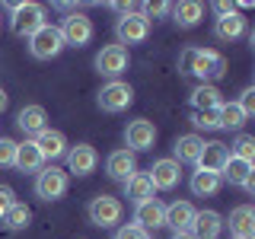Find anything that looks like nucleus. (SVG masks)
I'll return each mask as SVG.
<instances>
[{
	"label": "nucleus",
	"instance_id": "obj_5",
	"mask_svg": "<svg viewBox=\"0 0 255 239\" xmlns=\"http://www.w3.org/2000/svg\"><path fill=\"white\" fill-rule=\"evenodd\" d=\"M58 32H61L64 45L83 48V45H90V38H93V19L86 13H70V16H64V19H61Z\"/></svg>",
	"mask_w": 255,
	"mask_h": 239
},
{
	"label": "nucleus",
	"instance_id": "obj_30",
	"mask_svg": "<svg viewBox=\"0 0 255 239\" xmlns=\"http://www.w3.org/2000/svg\"><path fill=\"white\" fill-rule=\"evenodd\" d=\"M3 220H6V227H10V230H26V227H29V220H32V211H29L26 204L16 201L10 211L3 214Z\"/></svg>",
	"mask_w": 255,
	"mask_h": 239
},
{
	"label": "nucleus",
	"instance_id": "obj_23",
	"mask_svg": "<svg viewBox=\"0 0 255 239\" xmlns=\"http://www.w3.org/2000/svg\"><path fill=\"white\" fill-rule=\"evenodd\" d=\"M16 169H19L22 175L26 172H42V166H45V159H42V153H38V147H35V140H22L19 147H16Z\"/></svg>",
	"mask_w": 255,
	"mask_h": 239
},
{
	"label": "nucleus",
	"instance_id": "obj_11",
	"mask_svg": "<svg viewBox=\"0 0 255 239\" xmlns=\"http://www.w3.org/2000/svg\"><path fill=\"white\" fill-rule=\"evenodd\" d=\"M220 179H227L230 185H243L249 195H255V163H246L239 156H230L227 166L220 169Z\"/></svg>",
	"mask_w": 255,
	"mask_h": 239
},
{
	"label": "nucleus",
	"instance_id": "obj_25",
	"mask_svg": "<svg viewBox=\"0 0 255 239\" xmlns=\"http://www.w3.org/2000/svg\"><path fill=\"white\" fill-rule=\"evenodd\" d=\"M169 13H172V19L179 22L182 29H195L198 22L204 19V6L195 3V0H182V3H175Z\"/></svg>",
	"mask_w": 255,
	"mask_h": 239
},
{
	"label": "nucleus",
	"instance_id": "obj_19",
	"mask_svg": "<svg viewBox=\"0 0 255 239\" xmlns=\"http://www.w3.org/2000/svg\"><path fill=\"white\" fill-rule=\"evenodd\" d=\"M223 230V217L217 211H198L195 214V223H191L188 236L191 239H217Z\"/></svg>",
	"mask_w": 255,
	"mask_h": 239
},
{
	"label": "nucleus",
	"instance_id": "obj_29",
	"mask_svg": "<svg viewBox=\"0 0 255 239\" xmlns=\"http://www.w3.org/2000/svg\"><path fill=\"white\" fill-rule=\"evenodd\" d=\"M220 127H230V131H239V127L246 124V115L243 109L236 106V102H220Z\"/></svg>",
	"mask_w": 255,
	"mask_h": 239
},
{
	"label": "nucleus",
	"instance_id": "obj_13",
	"mask_svg": "<svg viewBox=\"0 0 255 239\" xmlns=\"http://www.w3.org/2000/svg\"><path fill=\"white\" fill-rule=\"evenodd\" d=\"M147 175H150V182H153V191H172L182 179V169H179L175 159H156Z\"/></svg>",
	"mask_w": 255,
	"mask_h": 239
},
{
	"label": "nucleus",
	"instance_id": "obj_2",
	"mask_svg": "<svg viewBox=\"0 0 255 239\" xmlns=\"http://www.w3.org/2000/svg\"><path fill=\"white\" fill-rule=\"evenodd\" d=\"M45 26V6L42 3H13V13H10V29L13 35L19 38H29L32 32H38Z\"/></svg>",
	"mask_w": 255,
	"mask_h": 239
},
{
	"label": "nucleus",
	"instance_id": "obj_35",
	"mask_svg": "<svg viewBox=\"0 0 255 239\" xmlns=\"http://www.w3.org/2000/svg\"><path fill=\"white\" fill-rule=\"evenodd\" d=\"M236 106L243 109V115H246V118H252V115H255V86H246Z\"/></svg>",
	"mask_w": 255,
	"mask_h": 239
},
{
	"label": "nucleus",
	"instance_id": "obj_12",
	"mask_svg": "<svg viewBox=\"0 0 255 239\" xmlns=\"http://www.w3.org/2000/svg\"><path fill=\"white\" fill-rule=\"evenodd\" d=\"M64 156H67V172L74 175H90L99 166V153L93 143H74V147H67Z\"/></svg>",
	"mask_w": 255,
	"mask_h": 239
},
{
	"label": "nucleus",
	"instance_id": "obj_14",
	"mask_svg": "<svg viewBox=\"0 0 255 239\" xmlns=\"http://www.w3.org/2000/svg\"><path fill=\"white\" fill-rule=\"evenodd\" d=\"M106 172L112 175V179H118V182H128L134 172H137V153H131L128 147L112 150L109 159H106Z\"/></svg>",
	"mask_w": 255,
	"mask_h": 239
},
{
	"label": "nucleus",
	"instance_id": "obj_27",
	"mask_svg": "<svg viewBox=\"0 0 255 239\" xmlns=\"http://www.w3.org/2000/svg\"><path fill=\"white\" fill-rule=\"evenodd\" d=\"M220 182H223L220 175L195 169V175H191V191H195L198 198H211V195H217V191H220Z\"/></svg>",
	"mask_w": 255,
	"mask_h": 239
},
{
	"label": "nucleus",
	"instance_id": "obj_39",
	"mask_svg": "<svg viewBox=\"0 0 255 239\" xmlns=\"http://www.w3.org/2000/svg\"><path fill=\"white\" fill-rule=\"evenodd\" d=\"M6 102H10V99H6V93H3V90H0V112H3V109H6Z\"/></svg>",
	"mask_w": 255,
	"mask_h": 239
},
{
	"label": "nucleus",
	"instance_id": "obj_26",
	"mask_svg": "<svg viewBox=\"0 0 255 239\" xmlns=\"http://www.w3.org/2000/svg\"><path fill=\"white\" fill-rule=\"evenodd\" d=\"M246 32V19L239 13H227V16H217V22H214V35L220 38V42H233Z\"/></svg>",
	"mask_w": 255,
	"mask_h": 239
},
{
	"label": "nucleus",
	"instance_id": "obj_18",
	"mask_svg": "<svg viewBox=\"0 0 255 239\" xmlns=\"http://www.w3.org/2000/svg\"><path fill=\"white\" fill-rule=\"evenodd\" d=\"M166 223V207L156 201H143V204H137L134 207V227H140V230H159Z\"/></svg>",
	"mask_w": 255,
	"mask_h": 239
},
{
	"label": "nucleus",
	"instance_id": "obj_20",
	"mask_svg": "<svg viewBox=\"0 0 255 239\" xmlns=\"http://www.w3.org/2000/svg\"><path fill=\"white\" fill-rule=\"evenodd\" d=\"M230 233L233 239H255V211L252 204H239L230 211Z\"/></svg>",
	"mask_w": 255,
	"mask_h": 239
},
{
	"label": "nucleus",
	"instance_id": "obj_10",
	"mask_svg": "<svg viewBox=\"0 0 255 239\" xmlns=\"http://www.w3.org/2000/svg\"><path fill=\"white\" fill-rule=\"evenodd\" d=\"M125 143L131 153H140V150H150L156 143V127L147 118H134L131 124L125 127Z\"/></svg>",
	"mask_w": 255,
	"mask_h": 239
},
{
	"label": "nucleus",
	"instance_id": "obj_37",
	"mask_svg": "<svg viewBox=\"0 0 255 239\" xmlns=\"http://www.w3.org/2000/svg\"><path fill=\"white\" fill-rule=\"evenodd\" d=\"M16 204V191L10 188V185H0V217H3L6 211Z\"/></svg>",
	"mask_w": 255,
	"mask_h": 239
},
{
	"label": "nucleus",
	"instance_id": "obj_34",
	"mask_svg": "<svg viewBox=\"0 0 255 239\" xmlns=\"http://www.w3.org/2000/svg\"><path fill=\"white\" fill-rule=\"evenodd\" d=\"M169 10H172L169 3H143V6H140V16L150 22V19H163V16L169 13Z\"/></svg>",
	"mask_w": 255,
	"mask_h": 239
},
{
	"label": "nucleus",
	"instance_id": "obj_1",
	"mask_svg": "<svg viewBox=\"0 0 255 239\" xmlns=\"http://www.w3.org/2000/svg\"><path fill=\"white\" fill-rule=\"evenodd\" d=\"M191 77H198L201 83H211L220 80L227 74V58L220 51H211V48H195V58H191V67H188Z\"/></svg>",
	"mask_w": 255,
	"mask_h": 239
},
{
	"label": "nucleus",
	"instance_id": "obj_3",
	"mask_svg": "<svg viewBox=\"0 0 255 239\" xmlns=\"http://www.w3.org/2000/svg\"><path fill=\"white\" fill-rule=\"evenodd\" d=\"M61 51H64V38H61L58 26H51V22H45L38 32L29 35V54L35 61H51V58H58Z\"/></svg>",
	"mask_w": 255,
	"mask_h": 239
},
{
	"label": "nucleus",
	"instance_id": "obj_15",
	"mask_svg": "<svg viewBox=\"0 0 255 239\" xmlns=\"http://www.w3.org/2000/svg\"><path fill=\"white\" fill-rule=\"evenodd\" d=\"M227 159H230V147L227 143H220V140H207L204 147H201V156H198V169H204V172H214V175H220V169L227 166Z\"/></svg>",
	"mask_w": 255,
	"mask_h": 239
},
{
	"label": "nucleus",
	"instance_id": "obj_40",
	"mask_svg": "<svg viewBox=\"0 0 255 239\" xmlns=\"http://www.w3.org/2000/svg\"><path fill=\"white\" fill-rule=\"evenodd\" d=\"M172 239H191V236H188V233H175Z\"/></svg>",
	"mask_w": 255,
	"mask_h": 239
},
{
	"label": "nucleus",
	"instance_id": "obj_32",
	"mask_svg": "<svg viewBox=\"0 0 255 239\" xmlns=\"http://www.w3.org/2000/svg\"><path fill=\"white\" fill-rule=\"evenodd\" d=\"M230 156H239V159H246V163H255V137L252 134H239V137L233 140V153Z\"/></svg>",
	"mask_w": 255,
	"mask_h": 239
},
{
	"label": "nucleus",
	"instance_id": "obj_17",
	"mask_svg": "<svg viewBox=\"0 0 255 239\" xmlns=\"http://www.w3.org/2000/svg\"><path fill=\"white\" fill-rule=\"evenodd\" d=\"M195 214H198V211H195L188 201H172L169 207H166V223H163V227H169L172 236H175V233H188L191 223H195Z\"/></svg>",
	"mask_w": 255,
	"mask_h": 239
},
{
	"label": "nucleus",
	"instance_id": "obj_22",
	"mask_svg": "<svg viewBox=\"0 0 255 239\" xmlns=\"http://www.w3.org/2000/svg\"><path fill=\"white\" fill-rule=\"evenodd\" d=\"M16 127H19L22 134H32V137H35L38 131H45V127H48V112L42 106L19 109V115H16Z\"/></svg>",
	"mask_w": 255,
	"mask_h": 239
},
{
	"label": "nucleus",
	"instance_id": "obj_24",
	"mask_svg": "<svg viewBox=\"0 0 255 239\" xmlns=\"http://www.w3.org/2000/svg\"><path fill=\"white\" fill-rule=\"evenodd\" d=\"M201 147L204 140L198 137V134H182V137H175L172 143V159L175 163H198V156H201Z\"/></svg>",
	"mask_w": 255,
	"mask_h": 239
},
{
	"label": "nucleus",
	"instance_id": "obj_9",
	"mask_svg": "<svg viewBox=\"0 0 255 239\" xmlns=\"http://www.w3.org/2000/svg\"><path fill=\"white\" fill-rule=\"evenodd\" d=\"M115 35H118V45H140V42H147V35H150V22L143 19L140 13H128L118 19V26H115Z\"/></svg>",
	"mask_w": 255,
	"mask_h": 239
},
{
	"label": "nucleus",
	"instance_id": "obj_8",
	"mask_svg": "<svg viewBox=\"0 0 255 239\" xmlns=\"http://www.w3.org/2000/svg\"><path fill=\"white\" fill-rule=\"evenodd\" d=\"M128 48L122 45H106L99 54H96V70H99L102 77H109V80H118L128 70Z\"/></svg>",
	"mask_w": 255,
	"mask_h": 239
},
{
	"label": "nucleus",
	"instance_id": "obj_38",
	"mask_svg": "<svg viewBox=\"0 0 255 239\" xmlns=\"http://www.w3.org/2000/svg\"><path fill=\"white\" fill-rule=\"evenodd\" d=\"M214 10H217V16H227V13H236V6L227 3V0H220V3H214Z\"/></svg>",
	"mask_w": 255,
	"mask_h": 239
},
{
	"label": "nucleus",
	"instance_id": "obj_21",
	"mask_svg": "<svg viewBox=\"0 0 255 239\" xmlns=\"http://www.w3.org/2000/svg\"><path fill=\"white\" fill-rule=\"evenodd\" d=\"M125 198L134 207L143 204V201H153V182H150V175L147 172H134L131 179L125 182Z\"/></svg>",
	"mask_w": 255,
	"mask_h": 239
},
{
	"label": "nucleus",
	"instance_id": "obj_36",
	"mask_svg": "<svg viewBox=\"0 0 255 239\" xmlns=\"http://www.w3.org/2000/svg\"><path fill=\"white\" fill-rule=\"evenodd\" d=\"M115 239H150V233L140 230V227H134V223H125V227H118Z\"/></svg>",
	"mask_w": 255,
	"mask_h": 239
},
{
	"label": "nucleus",
	"instance_id": "obj_16",
	"mask_svg": "<svg viewBox=\"0 0 255 239\" xmlns=\"http://www.w3.org/2000/svg\"><path fill=\"white\" fill-rule=\"evenodd\" d=\"M32 140H35V147H38V153H42V159H61L64 153H67V137H64L61 131H54V127L38 131Z\"/></svg>",
	"mask_w": 255,
	"mask_h": 239
},
{
	"label": "nucleus",
	"instance_id": "obj_6",
	"mask_svg": "<svg viewBox=\"0 0 255 239\" xmlns=\"http://www.w3.org/2000/svg\"><path fill=\"white\" fill-rule=\"evenodd\" d=\"M131 102H134V90L128 83H122V80H109V83L99 90V109L102 112L118 115V112H125Z\"/></svg>",
	"mask_w": 255,
	"mask_h": 239
},
{
	"label": "nucleus",
	"instance_id": "obj_33",
	"mask_svg": "<svg viewBox=\"0 0 255 239\" xmlns=\"http://www.w3.org/2000/svg\"><path fill=\"white\" fill-rule=\"evenodd\" d=\"M16 143L13 137H0V166H13L16 163Z\"/></svg>",
	"mask_w": 255,
	"mask_h": 239
},
{
	"label": "nucleus",
	"instance_id": "obj_7",
	"mask_svg": "<svg viewBox=\"0 0 255 239\" xmlns=\"http://www.w3.org/2000/svg\"><path fill=\"white\" fill-rule=\"evenodd\" d=\"M86 214H90V220L96 227L109 230V227H115V223L122 220V201L112 198V195H96L90 201V207H86Z\"/></svg>",
	"mask_w": 255,
	"mask_h": 239
},
{
	"label": "nucleus",
	"instance_id": "obj_28",
	"mask_svg": "<svg viewBox=\"0 0 255 239\" xmlns=\"http://www.w3.org/2000/svg\"><path fill=\"white\" fill-rule=\"evenodd\" d=\"M220 90L211 83H201L195 93H191V109L195 112H204V109H220Z\"/></svg>",
	"mask_w": 255,
	"mask_h": 239
},
{
	"label": "nucleus",
	"instance_id": "obj_31",
	"mask_svg": "<svg viewBox=\"0 0 255 239\" xmlns=\"http://www.w3.org/2000/svg\"><path fill=\"white\" fill-rule=\"evenodd\" d=\"M191 124L204 127V131H217V127H220V112L217 109H204V112L191 109Z\"/></svg>",
	"mask_w": 255,
	"mask_h": 239
},
{
	"label": "nucleus",
	"instance_id": "obj_4",
	"mask_svg": "<svg viewBox=\"0 0 255 239\" xmlns=\"http://www.w3.org/2000/svg\"><path fill=\"white\" fill-rule=\"evenodd\" d=\"M35 195L42 201H58L67 195V172L61 166H42V172L35 175Z\"/></svg>",
	"mask_w": 255,
	"mask_h": 239
}]
</instances>
